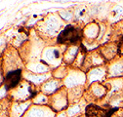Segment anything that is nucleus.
<instances>
[{"mask_svg": "<svg viewBox=\"0 0 123 117\" xmlns=\"http://www.w3.org/2000/svg\"><path fill=\"white\" fill-rule=\"evenodd\" d=\"M81 39V32L79 29L75 28L72 25H67L66 28L62 31L57 39L58 43H71V44H75L77 43L79 40Z\"/></svg>", "mask_w": 123, "mask_h": 117, "instance_id": "1", "label": "nucleus"}, {"mask_svg": "<svg viewBox=\"0 0 123 117\" xmlns=\"http://www.w3.org/2000/svg\"><path fill=\"white\" fill-rule=\"evenodd\" d=\"M54 56H55V58H59L60 54H59V52H58L57 50H55V51H54Z\"/></svg>", "mask_w": 123, "mask_h": 117, "instance_id": "4", "label": "nucleus"}, {"mask_svg": "<svg viewBox=\"0 0 123 117\" xmlns=\"http://www.w3.org/2000/svg\"><path fill=\"white\" fill-rule=\"evenodd\" d=\"M22 77V71L21 69H16L14 71L9 72L5 77V87L7 90H10L12 88L16 87Z\"/></svg>", "mask_w": 123, "mask_h": 117, "instance_id": "3", "label": "nucleus"}, {"mask_svg": "<svg viewBox=\"0 0 123 117\" xmlns=\"http://www.w3.org/2000/svg\"><path fill=\"white\" fill-rule=\"evenodd\" d=\"M117 108L105 109L95 105H90L86 107V116L87 117H111L112 113L115 112Z\"/></svg>", "mask_w": 123, "mask_h": 117, "instance_id": "2", "label": "nucleus"}]
</instances>
